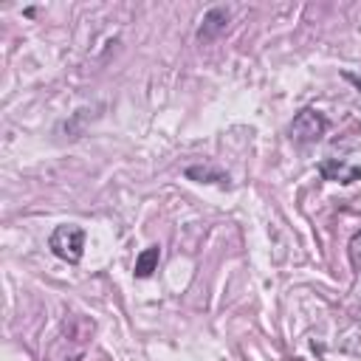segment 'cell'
Listing matches in <instances>:
<instances>
[{
    "mask_svg": "<svg viewBox=\"0 0 361 361\" xmlns=\"http://www.w3.org/2000/svg\"><path fill=\"white\" fill-rule=\"evenodd\" d=\"M228 17H231L228 6H212V8L203 14V20H200V25H197V31H195L197 42H212V39H217V37L226 31Z\"/></svg>",
    "mask_w": 361,
    "mask_h": 361,
    "instance_id": "cell-3",
    "label": "cell"
},
{
    "mask_svg": "<svg viewBox=\"0 0 361 361\" xmlns=\"http://www.w3.org/2000/svg\"><path fill=\"white\" fill-rule=\"evenodd\" d=\"M327 127H330V121H327L324 113H319V110H313V107H302V110L293 116V121H290V127H288V135H290V141H296V144H316V141L327 133Z\"/></svg>",
    "mask_w": 361,
    "mask_h": 361,
    "instance_id": "cell-2",
    "label": "cell"
},
{
    "mask_svg": "<svg viewBox=\"0 0 361 361\" xmlns=\"http://www.w3.org/2000/svg\"><path fill=\"white\" fill-rule=\"evenodd\" d=\"M347 79H350V82H353V85H355V87L361 90V79H355V76H350V73H347Z\"/></svg>",
    "mask_w": 361,
    "mask_h": 361,
    "instance_id": "cell-8",
    "label": "cell"
},
{
    "mask_svg": "<svg viewBox=\"0 0 361 361\" xmlns=\"http://www.w3.org/2000/svg\"><path fill=\"white\" fill-rule=\"evenodd\" d=\"M158 262H161V245H147V248L135 257V276H138V279L152 276V271H158Z\"/></svg>",
    "mask_w": 361,
    "mask_h": 361,
    "instance_id": "cell-5",
    "label": "cell"
},
{
    "mask_svg": "<svg viewBox=\"0 0 361 361\" xmlns=\"http://www.w3.org/2000/svg\"><path fill=\"white\" fill-rule=\"evenodd\" d=\"M48 248L54 257H59L62 262H71L76 265L85 254V228L76 226V223H62L51 231L48 237Z\"/></svg>",
    "mask_w": 361,
    "mask_h": 361,
    "instance_id": "cell-1",
    "label": "cell"
},
{
    "mask_svg": "<svg viewBox=\"0 0 361 361\" xmlns=\"http://www.w3.org/2000/svg\"><path fill=\"white\" fill-rule=\"evenodd\" d=\"M350 262H353L355 268L361 265V231H355L353 240H350Z\"/></svg>",
    "mask_w": 361,
    "mask_h": 361,
    "instance_id": "cell-7",
    "label": "cell"
},
{
    "mask_svg": "<svg viewBox=\"0 0 361 361\" xmlns=\"http://www.w3.org/2000/svg\"><path fill=\"white\" fill-rule=\"evenodd\" d=\"M186 178H192V180H203V183H226V180H228L226 172L212 169V166H186Z\"/></svg>",
    "mask_w": 361,
    "mask_h": 361,
    "instance_id": "cell-6",
    "label": "cell"
},
{
    "mask_svg": "<svg viewBox=\"0 0 361 361\" xmlns=\"http://www.w3.org/2000/svg\"><path fill=\"white\" fill-rule=\"evenodd\" d=\"M319 172L324 180H338V183H355L361 180V166H347L338 158H324L319 164Z\"/></svg>",
    "mask_w": 361,
    "mask_h": 361,
    "instance_id": "cell-4",
    "label": "cell"
}]
</instances>
